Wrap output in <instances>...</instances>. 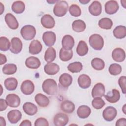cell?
<instances>
[{
  "instance_id": "2e32d148",
  "label": "cell",
  "mask_w": 126,
  "mask_h": 126,
  "mask_svg": "<svg viewBox=\"0 0 126 126\" xmlns=\"http://www.w3.org/2000/svg\"><path fill=\"white\" fill-rule=\"evenodd\" d=\"M5 21L8 27L12 30H16L19 27V23L14 17V16L10 13H7L5 16Z\"/></svg>"
},
{
  "instance_id": "6da1fadb",
  "label": "cell",
  "mask_w": 126,
  "mask_h": 126,
  "mask_svg": "<svg viewBox=\"0 0 126 126\" xmlns=\"http://www.w3.org/2000/svg\"><path fill=\"white\" fill-rule=\"evenodd\" d=\"M42 89L48 95H55L58 90L57 83L53 79H47L43 81L42 84Z\"/></svg>"
},
{
  "instance_id": "277c9868",
  "label": "cell",
  "mask_w": 126,
  "mask_h": 126,
  "mask_svg": "<svg viewBox=\"0 0 126 126\" xmlns=\"http://www.w3.org/2000/svg\"><path fill=\"white\" fill-rule=\"evenodd\" d=\"M20 33L24 39L31 40L33 39L36 35V29L32 25H25L22 28Z\"/></svg>"
},
{
  "instance_id": "d4e9b609",
  "label": "cell",
  "mask_w": 126,
  "mask_h": 126,
  "mask_svg": "<svg viewBox=\"0 0 126 126\" xmlns=\"http://www.w3.org/2000/svg\"><path fill=\"white\" fill-rule=\"evenodd\" d=\"M34 100L36 103L41 107H46L50 103V100L46 96L41 93L36 94Z\"/></svg>"
},
{
  "instance_id": "d6986e66",
  "label": "cell",
  "mask_w": 126,
  "mask_h": 126,
  "mask_svg": "<svg viewBox=\"0 0 126 126\" xmlns=\"http://www.w3.org/2000/svg\"><path fill=\"white\" fill-rule=\"evenodd\" d=\"M42 49V45L40 42L37 40H33L30 44L29 52L32 55H36L41 51Z\"/></svg>"
},
{
  "instance_id": "ab89813d",
  "label": "cell",
  "mask_w": 126,
  "mask_h": 126,
  "mask_svg": "<svg viewBox=\"0 0 126 126\" xmlns=\"http://www.w3.org/2000/svg\"><path fill=\"white\" fill-rule=\"evenodd\" d=\"M11 43L8 39L4 36L0 37V50L1 51H6L10 49Z\"/></svg>"
},
{
  "instance_id": "1f68e13d",
  "label": "cell",
  "mask_w": 126,
  "mask_h": 126,
  "mask_svg": "<svg viewBox=\"0 0 126 126\" xmlns=\"http://www.w3.org/2000/svg\"><path fill=\"white\" fill-rule=\"evenodd\" d=\"M76 52L80 56H85L88 52V47L85 41L81 40L79 42L77 48Z\"/></svg>"
},
{
  "instance_id": "603a6c76",
  "label": "cell",
  "mask_w": 126,
  "mask_h": 126,
  "mask_svg": "<svg viewBox=\"0 0 126 126\" xmlns=\"http://www.w3.org/2000/svg\"><path fill=\"white\" fill-rule=\"evenodd\" d=\"M60 84L63 88H68L72 82V77L68 73H64L61 75L59 79Z\"/></svg>"
},
{
  "instance_id": "bcb514c9",
  "label": "cell",
  "mask_w": 126,
  "mask_h": 126,
  "mask_svg": "<svg viewBox=\"0 0 126 126\" xmlns=\"http://www.w3.org/2000/svg\"><path fill=\"white\" fill-rule=\"evenodd\" d=\"M7 105L6 100L1 98L0 99V111H4L7 108Z\"/></svg>"
},
{
  "instance_id": "60d3db41",
  "label": "cell",
  "mask_w": 126,
  "mask_h": 126,
  "mask_svg": "<svg viewBox=\"0 0 126 126\" xmlns=\"http://www.w3.org/2000/svg\"><path fill=\"white\" fill-rule=\"evenodd\" d=\"M109 72L112 75H117L121 73L122 71V67L117 63L111 64L108 68Z\"/></svg>"
},
{
  "instance_id": "f546056e",
  "label": "cell",
  "mask_w": 126,
  "mask_h": 126,
  "mask_svg": "<svg viewBox=\"0 0 126 126\" xmlns=\"http://www.w3.org/2000/svg\"><path fill=\"white\" fill-rule=\"evenodd\" d=\"M114 36L118 39H122L126 36V28L124 26H117L113 32Z\"/></svg>"
},
{
  "instance_id": "44dd1931",
  "label": "cell",
  "mask_w": 126,
  "mask_h": 126,
  "mask_svg": "<svg viewBox=\"0 0 126 126\" xmlns=\"http://www.w3.org/2000/svg\"><path fill=\"white\" fill-rule=\"evenodd\" d=\"M23 109L24 112L29 116H33L37 112V106L30 102H25L23 105Z\"/></svg>"
},
{
  "instance_id": "52a82bcc",
  "label": "cell",
  "mask_w": 126,
  "mask_h": 126,
  "mask_svg": "<svg viewBox=\"0 0 126 126\" xmlns=\"http://www.w3.org/2000/svg\"><path fill=\"white\" fill-rule=\"evenodd\" d=\"M56 36L55 33L51 31H47L42 35V40L44 44L48 46H52L56 42Z\"/></svg>"
},
{
  "instance_id": "f907efd6",
  "label": "cell",
  "mask_w": 126,
  "mask_h": 126,
  "mask_svg": "<svg viewBox=\"0 0 126 126\" xmlns=\"http://www.w3.org/2000/svg\"><path fill=\"white\" fill-rule=\"evenodd\" d=\"M0 125L1 126H6V122L5 119L1 116L0 117Z\"/></svg>"
},
{
  "instance_id": "7dc6e473",
  "label": "cell",
  "mask_w": 126,
  "mask_h": 126,
  "mask_svg": "<svg viewBox=\"0 0 126 126\" xmlns=\"http://www.w3.org/2000/svg\"><path fill=\"white\" fill-rule=\"evenodd\" d=\"M116 126H126V118H123L118 119L116 123Z\"/></svg>"
},
{
  "instance_id": "74e56055",
  "label": "cell",
  "mask_w": 126,
  "mask_h": 126,
  "mask_svg": "<svg viewBox=\"0 0 126 126\" xmlns=\"http://www.w3.org/2000/svg\"><path fill=\"white\" fill-rule=\"evenodd\" d=\"M83 68V65L80 62H75L70 63L67 66L68 70L72 73L80 72Z\"/></svg>"
},
{
  "instance_id": "f1b7e54d",
  "label": "cell",
  "mask_w": 126,
  "mask_h": 126,
  "mask_svg": "<svg viewBox=\"0 0 126 126\" xmlns=\"http://www.w3.org/2000/svg\"><path fill=\"white\" fill-rule=\"evenodd\" d=\"M5 88L8 91L15 90L18 86V81L14 77L6 78L4 82Z\"/></svg>"
},
{
  "instance_id": "7a4b0ae2",
  "label": "cell",
  "mask_w": 126,
  "mask_h": 126,
  "mask_svg": "<svg viewBox=\"0 0 126 126\" xmlns=\"http://www.w3.org/2000/svg\"><path fill=\"white\" fill-rule=\"evenodd\" d=\"M91 47L95 50H101L104 46V40L102 37L98 34L91 35L89 39Z\"/></svg>"
},
{
  "instance_id": "f6af8a7d",
  "label": "cell",
  "mask_w": 126,
  "mask_h": 126,
  "mask_svg": "<svg viewBox=\"0 0 126 126\" xmlns=\"http://www.w3.org/2000/svg\"><path fill=\"white\" fill-rule=\"evenodd\" d=\"M49 125L48 121L44 118H39L37 119L34 123L35 126H48Z\"/></svg>"
},
{
  "instance_id": "d6a6232c",
  "label": "cell",
  "mask_w": 126,
  "mask_h": 126,
  "mask_svg": "<svg viewBox=\"0 0 126 126\" xmlns=\"http://www.w3.org/2000/svg\"><path fill=\"white\" fill-rule=\"evenodd\" d=\"M86 27L85 23L81 20H76L73 22L72 28L74 31L77 32H81L84 31Z\"/></svg>"
},
{
  "instance_id": "4fadbf2b",
  "label": "cell",
  "mask_w": 126,
  "mask_h": 126,
  "mask_svg": "<svg viewBox=\"0 0 126 126\" xmlns=\"http://www.w3.org/2000/svg\"><path fill=\"white\" fill-rule=\"evenodd\" d=\"M92 96L93 98L101 97L105 94V87L101 83L95 84L92 90Z\"/></svg>"
},
{
  "instance_id": "d590c367",
  "label": "cell",
  "mask_w": 126,
  "mask_h": 126,
  "mask_svg": "<svg viewBox=\"0 0 126 126\" xmlns=\"http://www.w3.org/2000/svg\"><path fill=\"white\" fill-rule=\"evenodd\" d=\"M91 65L96 70H102L105 66V63L103 60L98 58H95L91 61Z\"/></svg>"
},
{
  "instance_id": "4316f807",
  "label": "cell",
  "mask_w": 126,
  "mask_h": 126,
  "mask_svg": "<svg viewBox=\"0 0 126 126\" xmlns=\"http://www.w3.org/2000/svg\"><path fill=\"white\" fill-rule=\"evenodd\" d=\"M91 113V108L87 105H81L77 110V114L79 118L81 119H86L88 118Z\"/></svg>"
},
{
  "instance_id": "8d00e7d4",
  "label": "cell",
  "mask_w": 126,
  "mask_h": 126,
  "mask_svg": "<svg viewBox=\"0 0 126 126\" xmlns=\"http://www.w3.org/2000/svg\"><path fill=\"white\" fill-rule=\"evenodd\" d=\"M98 26L101 29L105 30L111 29L113 26V22L108 18H103L98 22Z\"/></svg>"
},
{
  "instance_id": "9f6ffc18",
  "label": "cell",
  "mask_w": 126,
  "mask_h": 126,
  "mask_svg": "<svg viewBox=\"0 0 126 126\" xmlns=\"http://www.w3.org/2000/svg\"><path fill=\"white\" fill-rule=\"evenodd\" d=\"M123 2H126V0H124V1H123ZM123 0H121V3H123ZM125 5H126V4H122V5H123V6L124 7V8H126V6H125Z\"/></svg>"
},
{
  "instance_id": "9c48e42d",
  "label": "cell",
  "mask_w": 126,
  "mask_h": 126,
  "mask_svg": "<svg viewBox=\"0 0 126 126\" xmlns=\"http://www.w3.org/2000/svg\"><path fill=\"white\" fill-rule=\"evenodd\" d=\"M68 121V116L62 113H57L53 119L54 124L56 126H64L67 125Z\"/></svg>"
},
{
  "instance_id": "cb8c5ba5",
  "label": "cell",
  "mask_w": 126,
  "mask_h": 126,
  "mask_svg": "<svg viewBox=\"0 0 126 126\" xmlns=\"http://www.w3.org/2000/svg\"><path fill=\"white\" fill-rule=\"evenodd\" d=\"M112 57L113 59L117 62H123L126 58L125 52L122 48H115L112 52Z\"/></svg>"
},
{
  "instance_id": "b9f144b4",
  "label": "cell",
  "mask_w": 126,
  "mask_h": 126,
  "mask_svg": "<svg viewBox=\"0 0 126 126\" xmlns=\"http://www.w3.org/2000/svg\"><path fill=\"white\" fill-rule=\"evenodd\" d=\"M69 12L71 16L75 17H79L81 14V8L78 5L75 4H72L69 6Z\"/></svg>"
},
{
  "instance_id": "ac0fdd59",
  "label": "cell",
  "mask_w": 126,
  "mask_h": 126,
  "mask_svg": "<svg viewBox=\"0 0 126 126\" xmlns=\"http://www.w3.org/2000/svg\"><path fill=\"white\" fill-rule=\"evenodd\" d=\"M63 48L67 50H71L74 45V39L70 35H64L62 40Z\"/></svg>"
},
{
  "instance_id": "e0dca14e",
  "label": "cell",
  "mask_w": 126,
  "mask_h": 126,
  "mask_svg": "<svg viewBox=\"0 0 126 126\" xmlns=\"http://www.w3.org/2000/svg\"><path fill=\"white\" fill-rule=\"evenodd\" d=\"M26 66L31 69H37L40 65L41 63L38 58L34 56L29 57L26 59L25 61Z\"/></svg>"
},
{
  "instance_id": "30bf717a",
  "label": "cell",
  "mask_w": 126,
  "mask_h": 126,
  "mask_svg": "<svg viewBox=\"0 0 126 126\" xmlns=\"http://www.w3.org/2000/svg\"><path fill=\"white\" fill-rule=\"evenodd\" d=\"M104 96L105 99L108 102L111 103L117 102L120 98V92L116 89H112L111 91L108 92Z\"/></svg>"
},
{
  "instance_id": "83f0119b",
  "label": "cell",
  "mask_w": 126,
  "mask_h": 126,
  "mask_svg": "<svg viewBox=\"0 0 126 126\" xmlns=\"http://www.w3.org/2000/svg\"><path fill=\"white\" fill-rule=\"evenodd\" d=\"M61 109L64 113L70 114L72 113L75 110L74 104L68 100L63 101L60 105Z\"/></svg>"
},
{
  "instance_id": "4dcf8cb0",
  "label": "cell",
  "mask_w": 126,
  "mask_h": 126,
  "mask_svg": "<svg viewBox=\"0 0 126 126\" xmlns=\"http://www.w3.org/2000/svg\"><path fill=\"white\" fill-rule=\"evenodd\" d=\"M56 57V52L55 49L52 47H49L45 51L44 54V60L48 63H51L54 61Z\"/></svg>"
},
{
  "instance_id": "ba28073f",
  "label": "cell",
  "mask_w": 126,
  "mask_h": 126,
  "mask_svg": "<svg viewBox=\"0 0 126 126\" xmlns=\"http://www.w3.org/2000/svg\"><path fill=\"white\" fill-rule=\"evenodd\" d=\"M34 88L33 83L29 80L23 81L21 85V91L25 95H30L32 94L34 91Z\"/></svg>"
},
{
  "instance_id": "7c38bea8",
  "label": "cell",
  "mask_w": 126,
  "mask_h": 126,
  "mask_svg": "<svg viewBox=\"0 0 126 126\" xmlns=\"http://www.w3.org/2000/svg\"><path fill=\"white\" fill-rule=\"evenodd\" d=\"M6 101L8 106L10 107H18L21 102L18 95L14 94H9L6 97Z\"/></svg>"
},
{
  "instance_id": "db71d44e",
  "label": "cell",
  "mask_w": 126,
  "mask_h": 126,
  "mask_svg": "<svg viewBox=\"0 0 126 126\" xmlns=\"http://www.w3.org/2000/svg\"><path fill=\"white\" fill-rule=\"evenodd\" d=\"M58 1V0H51V1H49V0H47V2H48V3H51V4H52V3H54V2H57Z\"/></svg>"
},
{
  "instance_id": "9a60e30c",
  "label": "cell",
  "mask_w": 126,
  "mask_h": 126,
  "mask_svg": "<svg viewBox=\"0 0 126 126\" xmlns=\"http://www.w3.org/2000/svg\"><path fill=\"white\" fill-rule=\"evenodd\" d=\"M7 117L11 124H16L21 119L22 113L18 110H12L8 113Z\"/></svg>"
},
{
  "instance_id": "ffe728a7",
  "label": "cell",
  "mask_w": 126,
  "mask_h": 126,
  "mask_svg": "<svg viewBox=\"0 0 126 126\" xmlns=\"http://www.w3.org/2000/svg\"><path fill=\"white\" fill-rule=\"evenodd\" d=\"M89 11L93 16L99 15L102 11V6L100 2L97 0L94 1L89 7Z\"/></svg>"
},
{
  "instance_id": "5bb4252c",
  "label": "cell",
  "mask_w": 126,
  "mask_h": 126,
  "mask_svg": "<svg viewBox=\"0 0 126 126\" xmlns=\"http://www.w3.org/2000/svg\"><path fill=\"white\" fill-rule=\"evenodd\" d=\"M105 11L108 14H114L119 8V4L116 0H109L106 2L104 5Z\"/></svg>"
},
{
  "instance_id": "f5cc1de1",
  "label": "cell",
  "mask_w": 126,
  "mask_h": 126,
  "mask_svg": "<svg viewBox=\"0 0 126 126\" xmlns=\"http://www.w3.org/2000/svg\"><path fill=\"white\" fill-rule=\"evenodd\" d=\"M81 3L83 4H87V3L90 2V0H80L79 1Z\"/></svg>"
},
{
  "instance_id": "681fc988",
  "label": "cell",
  "mask_w": 126,
  "mask_h": 126,
  "mask_svg": "<svg viewBox=\"0 0 126 126\" xmlns=\"http://www.w3.org/2000/svg\"><path fill=\"white\" fill-rule=\"evenodd\" d=\"M20 126H31L32 123L30 122V121L28 120H25L22 122V123L20 124Z\"/></svg>"
},
{
  "instance_id": "5b68a950",
  "label": "cell",
  "mask_w": 126,
  "mask_h": 126,
  "mask_svg": "<svg viewBox=\"0 0 126 126\" xmlns=\"http://www.w3.org/2000/svg\"><path fill=\"white\" fill-rule=\"evenodd\" d=\"M10 51L11 53L17 54L21 52L23 48V43L21 39L17 37H13L11 40Z\"/></svg>"
},
{
  "instance_id": "816d5d0a",
  "label": "cell",
  "mask_w": 126,
  "mask_h": 126,
  "mask_svg": "<svg viewBox=\"0 0 126 126\" xmlns=\"http://www.w3.org/2000/svg\"><path fill=\"white\" fill-rule=\"evenodd\" d=\"M0 14L1 15L4 10V7L3 6V5L2 4V3L1 2H0Z\"/></svg>"
},
{
  "instance_id": "7402d4cb",
  "label": "cell",
  "mask_w": 126,
  "mask_h": 126,
  "mask_svg": "<svg viewBox=\"0 0 126 126\" xmlns=\"http://www.w3.org/2000/svg\"><path fill=\"white\" fill-rule=\"evenodd\" d=\"M77 82L79 87L82 89H87L91 84L90 77L88 75L85 74H81L78 77Z\"/></svg>"
},
{
  "instance_id": "f35d334b",
  "label": "cell",
  "mask_w": 126,
  "mask_h": 126,
  "mask_svg": "<svg viewBox=\"0 0 126 126\" xmlns=\"http://www.w3.org/2000/svg\"><path fill=\"white\" fill-rule=\"evenodd\" d=\"M17 70V66L13 63H8L2 67V72L4 74L12 75L14 74Z\"/></svg>"
},
{
  "instance_id": "8fae6325",
  "label": "cell",
  "mask_w": 126,
  "mask_h": 126,
  "mask_svg": "<svg viewBox=\"0 0 126 126\" xmlns=\"http://www.w3.org/2000/svg\"><path fill=\"white\" fill-rule=\"evenodd\" d=\"M41 24L46 29H52L55 25V21L53 17L50 14H45L41 18Z\"/></svg>"
},
{
  "instance_id": "c3c4849f",
  "label": "cell",
  "mask_w": 126,
  "mask_h": 126,
  "mask_svg": "<svg viewBox=\"0 0 126 126\" xmlns=\"http://www.w3.org/2000/svg\"><path fill=\"white\" fill-rule=\"evenodd\" d=\"M0 65H2L7 62L6 56L1 53L0 54Z\"/></svg>"
},
{
  "instance_id": "836d02e7",
  "label": "cell",
  "mask_w": 126,
  "mask_h": 126,
  "mask_svg": "<svg viewBox=\"0 0 126 126\" xmlns=\"http://www.w3.org/2000/svg\"><path fill=\"white\" fill-rule=\"evenodd\" d=\"M11 9L15 13H22L25 9V3L22 1H15L12 4Z\"/></svg>"
},
{
  "instance_id": "ee69618b",
  "label": "cell",
  "mask_w": 126,
  "mask_h": 126,
  "mask_svg": "<svg viewBox=\"0 0 126 126\" xmlns=\"http://www.w3.org/2000/svg\"><path fill=\"white\" fill-rule=\"evenodd\" d=\"M126 77L125 76H121L118 80V84L122 90V93L124 94H126Z\"/></svg>"
},
{
  "instance_id": "7bdbcfd3",
  "label": "cell",
  "mask_w": 126,
  "mask_h": 126,
  "mask_svg": "<svg viewBox=\"0 0 126 126\" xmlns=\"http://www.w3.org/2000/svg\"><path fill=\"white\" fill-rule=\"evenodd\" d=\"M105 104V102L101 97H95L92 101V106L96 109L102 108Z\"/></svg>"
},
{
  "instance_id": "11a10c76",
  "label": "cell",
  "mask_w": 126,
  "mask_h": 126,
  "mask_svg": "<svg viewBox=\"0 0 126 126\" xmlns=\"http://www.w3.org/2000/svg\"><path fill=\"white\" fill-rule=\"evenodd\" d=\"M126 104H125V105L123 106V108H122V110H123V112H124V113L125 114H126Z\"/></svg>"
},
{
  "instance_id": "3957f363",
  "label": "cell",
  "mask_w": 126,
  "mask_h": 126,
  "mask_svg": "<svg viewBox=\"0 0 126 126\" xmlns=\"http://www.w3.org/2000/svg\"><path fill=\"white\" fill-rule=\"evenodd\" d=\"M68 8V4L66 1L58 0L54 7L53 12L57 17H63L67 13Z\"/></svg>"
},
{
  "instance_id": "484cf974",
  "label": "cell",
  "mask_w": 126,
  "mask_h": 126,
  "mask_svg": "<svg viewBox=\"0 0 126 126\" xmlns=\"http://www.w3.org/2000/svg\"><path fill=\"white\" fill-rule=\"evenodd\" d=\"M60 70L59 66L53 63H47L44 67V72L48 75H53L57 74Z\"/></svg>"
},
{
  "instance_id": "e575fe53",
  "label": "cell",
  "mask_w": 126,
  "mask_h": 126,
  "mask_svg": "<svg viewBox=\"0 0 126 126\" xmlns=\"http://www.w3.org/2000/svg\"><path fill=\"white\" fill-rule=\"evenodd\" d=\"M73 57V52L71 50H65L61 48L59 53V57L61 61L66 62L69 61Z\"/></svg>"
},
{
  "instance_id": "8992f818",
  "label": "cell",
  "mask_w": 126,
  "mask_h": 126,
  "mask_svg": "<svg viewBox=\"0 0 126 126\" xmlns=\"http://www.w3.org/2000/svg\"><path fill=\"white\" fill-rule=\"evenodd\" d=\"M117 114L116 109L113 106H108L106 107L103 111L102 116L104 119L106 121H113Z\"/></svg>"
}]
</instances>
